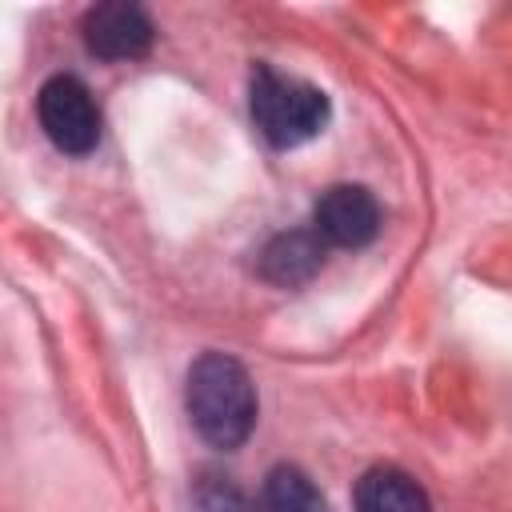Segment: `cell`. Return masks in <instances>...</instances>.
Returning <instances> with one entry per match:
<instances>
[{"label": "cell", "mask_w": 512, "mask_h": 512, "mask_svg": "<svg viewBox=\"0 0 512 512\" xmlns=\"http://www.w3.org/2000/svg\"><path fill=\"white\" fill-rule=\"evenodd\" d=\"M184 408L204 444L220 452L240 448L256 428V388L248 368L224 352H204L188 368Z\"/></svg>", "instance_id": "1"}, {"label": "cell", "mask_w": 512, "mask_h": 512, "mask_svg": "<svg viewBox=\"0 0 512 512\" xmlns=\"http://www.w3.org/2000/svg\"><path fill=\"white\" fill-rule=\"evenodd\" d=\"M248 112H252L256 132L272 148L288 152L324 132L332 104L316 84L300 76H284L272 64H256L248 80Z\"/></svg>", "instance_id": "2"}, {"label": "cell", "mask_w": 512, "mask_h": 512, "mask_svg": "<svg viewBox=\"0 0 512 512\" xmlns=\"http://www.w3.org/2000/svg\"><path fill=\"white\" fill-rule=\"evenodd\" d=\"M36 120L52 148L64 156H88L100 144V108L88 84L72 72H56L36 92Z\"/></svg>", "instance_id": "3"}, {"label": "cell", "mask_w": 512, "mask_h": 512, "mask_svg": "<svg viewBox=\"0 0 512 512\" xmlns=\"http://www.w3.org/2000/svg\"><path fill=\"white\" fill-rule=\"evenodd\" d=\"M312 228L328 248H364L380 232V204L364 184H332L312 208Z\"/></svg>", "instance_id": "4"}, {"label": "cell", "mask_w": 512, "mask_h": 512, "mask_svg": "<svg viewBox=\"0 0 512 512\" xmlns=\"http://www.w3.org/2000/svg\"><path fill=\"white\" fill-rule=\"evenodd\" d=\"M80 36L84 48L100 60H136L152 48L156 28L140 4L108 0V4H92L80 16Z\"/></svg>", "instance_id": "5"}, {"label": "cell", "mask_w": 512, "mask_h": 512, "mask_svg": "<svg viewBox=\"0 0 512 512\" xmlns=\"http://www.w3.org/2000/svg\"><path fill=\"white\" fill-rule=\"evenodd\" d=\"M324 256L328 244L316 236V228H292V232H276L260 248L256 272L276 288H300L324 268Z\"/></svg>", "instance_id": "6"}, {"label": "cell", "mask_w": 512, "mask_h": 512, "mask_svg": "<svg viewBox=\"0 0 512 512\" xmlns=\"http://www.w3.org/2000/svg\"><path fill=\"white\" fill-rule=\"evenodd\" d=\"M352 504L356 512H432L428 492L404 468L392 464L368 468L352 488Z\"/></svg>", "instance_id": "7"}, {"label": "cell", "mask_w": 512, "mask_h": 512, "mask_svg": "<svg viewBox=\"0 0 512 512\" xmlns=\"http://www.w3.org/2000/svg\"><path fill=\"white\" fill-rule=\"evenodd\" d=\"M264 512H328V500L300 464H276L264 476Z\"/></svg>", "instance_id": "8"}, {"label": "cell", "mask_w": 512, "mask_h": 512, "mask_svg": "<svg viewBox=\"0 0 512 512\" xmlns=\"http://www.w3.org/2000/svg\"><path fill=\"white\" fill-rule=\"evenodd\" d=\"M192 512H256V508L228 472L200 468L192 480Z\"/></svg>", "instance_id": "9"}]
</instances>
